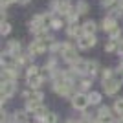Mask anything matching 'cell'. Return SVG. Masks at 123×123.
I'll return each instance as SVG.
<instances>
[{"label":"cell","mask_w":123,"mask_h":123,"mask_svg":"<svg viewBox=\"0 0 123 123\" xmlns=\"http://www.w3.org/2000/svg\"><path fill=\"white\" fill-rule=\"evenodd\" d=\"M81 31H83V28H79L77 24H72L70 28H68V37H79Z\"/></svg>","instance_id":"4fadbf2b"},{"label":"cell","mask_w":123,"mask_h":123,"mask_svg":"<svg viewBox=\"0 0 123 123\" xmlns=\"http://www.w3.org/2000/svg\"><path fill=\"white\" fill-rule=\"evenodd\" d=\"M37 74H41L37 66H28V70H26V75H28V77H31V75H37Z\"/></svg>","instance_id":"ac0fdd59"},{"label":"cell","mask_w":123,"mask_h":123,"mask_svg":"<svg viewBox=\"0 0 123 123\" xmlns=\"http://www.w3.org/2000/svg\"><path fill=\"white\" fill-rule=\"evenodd\" d=\"M119 35H121L119 28H116V30H112V31H110V37H112V41H114V39H119Z\"/></svg>","instance_id":"d4e9b609"},{"label":"cell","mask_w":123,"mask_h":123,"mask_svg":"<svg viewBox=\"0 0 123 123\" xmlns=\"http://www.w3.org/2000/svg\"><path fill=\"white\" fill-rule=\"evenodd\" d=\"M118 123H123V116H119V119H118Z\"/></svg>","instance_id":"4dcf8cb0"},{"label":"cell","mask_w":123,"mask_h":123,"mask_svg":"<svg viewBox=\"0 0 123 123\" xmlns=\"http://www.w3.org/2000/svg\"><path fill=\"white\" fill-rule=\"evenodd\" d=\"M83 31H85V35H94L96 33V24L92 20H88L83 24Z\"/></svg>","instance_id":"8fae6325"},{"label":"cell","mask_w":123,"mask_h":123,"mask_svg":"<svg viewBox=\"0 0 123 123\" xmlns=\"http://www.w3.org/2000/svg\"><path fill=\"white\" fill-rule=\"evenodd\" d=\"M103 81H108V79H112V70H110V68H105V70H103Z\"/></svg>","instance_id":"44dd1931"},{"label":"cell","mask_w":123,"mask_h":123,"mask_svg":"<svg viewBox=\"0 0 123 123\" xmlns=\"http://www.w3.org/2000/svg\"><path fill=\"white\" fill-rule=\"evenodd\" d=\"M86 11H88V4L85 0H81V2L77 4V13H86Z\"/></svg>","instance_id":"e0dca14e"},{"label":"cell","mask_w":123,"mask_h":123,"mask_svg":"<svg viewBox=\"0 0 123 123\" xmlns=\"http://www.w3.org/2000/svg\"><path fill=\"white\" fill-rule=\"evenodd\" d=\"M66 123H79V121H74V119H68Z\"/></svg>","instance_id":"1f68e13d"},{"label":"cell","mask_w":123,"mask_h":123,"mask_svg":"<svg viewBox=\"0 0 123 123\" xmlns=\"http://www.w3.org/2000/svg\"><path fill=\"white\" fill-rule=\"evenodd\" d=\"M11 2H15V0H2V7H7V4H11Z\"/></svg>","instance_id":"4316f807"},{"label":"cell","mask_w":123,"mask_h":123,"mask_svg":"<svg viewBox=\"0 0 123 123\" xmlns=\"http://www.w3.org/2000/svg\"><path fill=\"white\" fill-rule=\"evenodd\" d=\"M90 85H92V81H90V79H83V81H81V88H83V90L90 88Z\"/></svg>","instance_id":"cb8c5ba5"},{"label":"cell","mask_w":123,"mask_h":123,"mask_svg":"<svg viewBox=\"0 0 123 123\" xmlns=\"http://www.w3.org/2000/svg\"><path fill=\"white\" fill-rule=\"evenodd\" d=\"M103 88H105V94L114 96V94L121 88V81H119L118 77H112V79H108V81H103Z\"/></svg>","instance_id":"6da1fadb"},{"label":"cell","mask_w":123,"mask_h":123,"mask_svg":"<svg viewBox=\"0 0 123 123\" xmlns=\"http://www.w3.org/2000/svg\"><path fill=\"white\" fill-rule=\"evenodd\" d=\"M98 68H99V64L96 61H88V74L90 75H94V74L98 72Z\"/></svg>","instance_id":"9a60e30c"},{"label":"cell","mask_w":123,"mask_h":123,"mask_svg":"<svg viewBox=\"0 0 123 123\" xmlns=\"http://www.w3.org/2000/svg\"><path fill=\"white\" fill-rule=\"evenodd\" d=\"M28 121V114L26 112H15V116H13V123H26Z\"/></svg>","instance_id":"7c38bea8"},{"label":"cell","mask_w":123,"mask_h":123,"mask_svg":"<svg viewBox=\"0 0 123 123\" xmlns=\"http://www.w3.org/2000/svg\"><path fill=\"white\" fill-rule=\"evenodd\" d=\"M18 2H20V4H28V2H30V0H18Z\"/></svg>","instance_id":"f546056e"},{"label":"cell","mask_w":123,"mask_h":123,"mask_svg":"<svg viewBox=\"0 0 123 123\" xmlns=\"http://www.w3.org/2000/svg\"><path fill=\"white\" fill-rule=\"evenodd\" d=\"M42 79L44 77L41 75V74H37V75H31V77H28V85H30V88H39L41 86V83H42Z\"/></svg>","instance_id":"9c48e42d"},{"label":"cell","mask_w":123,"mask_h":123,"mask_svg":"<svg viewBox=\"0 0 123 123\" xmlns=\"http://www.w3.org/2000/svg\"><path fill=\"white\" fill-rule=\"evenodd\" d=\"M94 44H96L94 35H81L79 37V48H81V50H88V48H92Z\"/></svg>","instance_id":"52a82bcc"},{"label":"cell","mask_w":123,"mask_h":123,"mask_svg":"<svg viewBox=\"0 0 123 123\" xmlns=\"http://www.w3.org/2000/svg\"><path fill=\"white\" fill-rule=\"evenodd\" d=\"M0 90H2V101H7V99L15 94V90H17V85H15V81H6V83H2V86H0Z\"/></svg>","instance_id":"3957f363"},{"label":"cell","mask_w":123,"mask_h":123,"mask_svg":"<svg viewBox=\"0 0 123 123\" xmlns=\"http://www.w3.org/2000/svg\"><path fill=\"white\" fill-rule=\"evenodd\" d=\"M118 26H116V20H114L112 17H107L105 20H103V30H107V31H112V30H116Z\"/></svg>","instance_id":"30bf717a"},{"label":"cell","mask_w":123,"mask_h":123,"mask_svg":"<svg viewBox=\"0 0 123 123\" xmlns=\"http://www.w3.org/2000/svg\"><path fill=\"white\" fill-rule=\"evenodd\" d=\"M118 51L123 55V41H119V42H118Z\"/></svg>","instance_id":"83f0119b"},{"label":"cell","mask_w":123,"mask_h":123,"mask_svg":"<svg viewBox=\"0 0 123 123\" xmlns=\"http://www.w3.org/2000/svg\"><path fill=\"white\" fill-rule=\"evenodd\" d=\"M114 110H116L119 116H123V99H116V101H114Z\"/></svg>","instance_id":"5bb4252c"},{"label":"cell","mask_w":123,"mask_h":123,"mask_svg":"<svg viewBox=\"0 0 123 123\" xmlns=\"http://www.w3.org/2000/svg\"><path fill=\"white\" fill-rule=\"evenodd\" d=\"M44 123H57V114H53V112H50L44 118Z\"/></svg>","instance_id":"ffe728a7"},{"label":"cell","mask_w":123,"mask_h":123,"mask_svg":"<svg viewBox=\"0 0 123 123\" xmlns=\"http://www.w3.org/2000/svg\"><path fill=\"white\" fill-rule=\"evenodd\" d=\"M98 121L99 123H114V118H112L108 107H101L98 110Z\"/></svg>","instance_id":"5b68a950"},{"label":"cell","mask_w":123,"mask_h":123,"mask_svg":"<svg viewBox=\"0 0 123 123\" xmlns=\"http://www.w3.org/2000/svg\"><path fill=\"white\" fill-rule=\"evenodd\" d=\"M90 105V99H88V96H85V94H75L72 98V107L77 108V110H85V108Z\"/></svg>","instance_id":"7a4b0ae2"},{"label":"cell","mask_w":123,"mask_h":123,"mask_svg":"<svg viewBox=\"0 0 123 123\" xmlns=\"http://www.w3.org/2000/svg\"><path fill=\"white\" fill-rule=\"evenodd\" d=\"M18 70L17 68H2V83L6 81H17Z\"/></svg>","instance_id":"8992f818"},{"label":"cell","mask_w":123,"mask_h":123,"mask_svg":"<svg viewBox=\"0 0 123 123\" xmlns=\"http://www.w3.org/2000/svg\"><path fill=\"white\" fill-rule=\"evenodd\" d=\"M114 2H116V0H101V6L103 7H108V6H112Z\"/></svg>","instance_id":"484cf974"},{"label":"cell","mask_w":123,"mask_h":123,"mask_svg":"<svg viewBox=\"0 0 123 123\" xmlns=\"http://www.w3.org/2000/svg\"><path fill=\"white\" fill-rule=\"evenodd\" d=\"M119 79H123V62H121V66H119Z\"/></svg>","instance_id":"f1b7e54d"},{"label":"cell","mask_w":123,"mask_h":123,"mask_svg":"<svg viewBox=\"0 0 123 123\" xmlns=\"http://www.w3.org/2000/svg\"><path fill=\"white\" fill-rule=\"evenodd\" d=\"M105 50H107V51H112V50H118V41H112V42H108L107 46H105Z\"/></svg>","instance_id":"7402d4cb"},{"label":"cell","mask_w":123,"mask_h":123,"mask_svg":"<svg viewBox=\"0 0 123 123\" xmlns=\"http://www.w3.org/2000/svg\"><path fill=\"white\" fill-rule=\"evenodd\" d=\"M9 31H11V24H7L4 20V24H2V35H9Z\"/></svg>","instance_id":"603a6c76"},{"label":"cell","mask_w":123,"mask_h":123,"mask_svg":"<svg viewBox=\"0 0 123 123\" xmlns=\"http://www.w3.org/2000/svg\"><path fill=\"white\" fill-rule=\"evenodd\" d=\"M50 24H51V28H55V30H59V28L62 26V22H61V18H55V17H51Z\"/></svg>","instance_id":"d6986e66"},{"label":"cell","mask_w":123,"mask_h":123,"mask_svg":"<svg viewBox=\"0 0 123 123\" xmlns=\"http://www.w3.org/2000/svg\"><path fill=\"white\" fill-rule=\"evenodd\" d=\"M88 99H90V103H92V105H98V103L101 101V94H98V92H92L90 96H88Z\"/></svg>","instance_id":"2e32d148"},{"label":"cell","mask_w":123,"mask_h":123,"mask_svg":"<svg viewBox=\"0 0 123 123\" xmlns=\"http://www.w3.org/2000/svg\"><path fill=\"white\" fill-rule=\"evenodd\" d=\"M7 53H11L13 57H18L20 55V42L18 41H9V44H7Z\"/></svg>","instance_id":"ba28073f"},{"label":"cell","mask_w":123,"mask_h":123,"mask_svg":"<svg viewBox=\"0 0 123 123\" xmlns=\"http://www.w3.org/2000/svg\"><path fill=\"white\" fill-rule=\"evenodd\" d=\"M62 57H64V61H68V62H77L79 61V55H77V51L74 50V46L72 44H64V50H62V53H61Z\"/></svg>","instance_id":"277c9868"}]
</instances>
